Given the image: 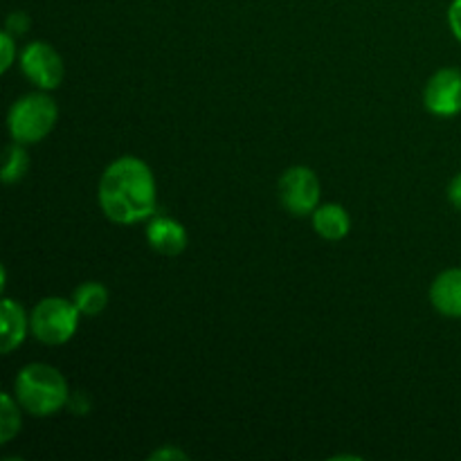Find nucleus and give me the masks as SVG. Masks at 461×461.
Here are the masks:
<instances>
[{
    "label": "nucleus",
    "mask_w": 461,
    "mask_h": 461,
    "mask_svg": "<svg viewBox=\"0 0 461 461\" xmlns=\"http://www.w3.org/2000/svg\"><path fill=\"white\" fill-rule=\"evenodd\" d=\"M72 302L84 315H99L108 304V291L97 282H86L72 295Z\"/></svg>",
    "instance_id": "12"
},
{
    "label": "nucleus",
    "mask_w": 461,
    "mask_h": 461,
    "mask_svg": "<svg viewBox=\"0 0 461 461\" xmlns=\"http://www.w3.org/2000/svg\"><path fill=\"white\" fill-rule=\"evenodd\" d=\"M313 228L327 241H340L349 234L351 221L340 205L329 203V205H318V210L313 212Z\"/></svg>",
    "instance_id": "11"
},
{
    "label": "nucleus",
    "mask_w": 461,
    "mask_h": 461,
    "mask_svg": "<svg viewBox=\"0 0 461 461\" xmlns=\"http://www.w3.org/2000/svg\"><path fill=\"white\" fill-rule=\"evenodd\" d=\"M0 50H3V66H0V70L7 72L14 63V54H16V50H14V39L9 32H3V34H0Z\"/></svg>",
    "instance_id": "16"
},
{
    "label": "nucleus",
    "mask_w": 461,
    "mask_h": 461,
    "mask_svg": "<svg viewBox=\"0 0 461 461\" xmlns=\"http://www.w3.org/2000/svg\"><path fill=\"white\" fill-rule=\"evenodd\" d=\"M30 169V158H27L25 149L21 147V142L12 144L5 151V165H3V183L12 185L16 180H21L23 176Z\"/></svg>",
    "instance_id": "13"
},
{
    "label": "nucleus",
    "mask_w": 461,
    "mask_h": 461,
    "mask_svg": "<svg viewBox=\"0 0 461 461\" xmlns=\"http://www.w3.org/2000/svg\"><path fill=\"white\" fill-rule=\"evenodd\" d=\"M448 23L453 34L457 36V41L461 43V0H453L448 7Z\"/></svg>",
    "instance_id": "17"
},
{
    "label": "nucleus",
    "mask_w": 461,
    "mask_h": 461,
    "mask_svg": "<svg viewBox=\"0 0 461 461\" xmlns=\"http://www.w3.org/2000/svg\"><path fill=\"white\" fill-rule=\"evenodd\" d=\"M30 30V16L25 12H14L7 18V32L9 34H25Z\"/></svg>",
    "instance_id": "15"
},
{
    "label": "nucleus",
    "mask_w": 461,
    "mask_h": 461,
    "mask_svg": "<svg viewBox=\"0 0 461 461\" xmlns=\"http://www.w3.org/2000/svg\"><path fill=\"white\" fill-rule=\"evenodd\" d=\"M99 205L122 225L149 219L156 212V180L149 165L133 156L111 162L99 183Z\"/></svg>",
    "instance_id": "1"
},
{
    "label": "nucleus",
    "mask_w": 461,
    "mask_h": 461,
    "mask_svg": "<svg viewBox=\"0 0 461 461\" xmlns=\"http://www.w3.org/2000/svg\"><path fill=\"white\" fill-rule=\"evenodd\" d=\"M21 430V414H18L16 403L9 394L0 399V444H7Z\"/></svg>",
    "instance_id": "14"
},
{
    "label": "nucleus",
    "mask_w": 461,
    "mask_h": 461,
    "mask_svg": "<svg viewBox=\"0 0 461 461\" xmlns=\"http://www.w3.org/2000/svg\"><path fill=\"white\" fill-rule=\"evenodd\" d=\"M151 459L153 461H158V459H162V461H167V459H187V455H185L183 450L171 448V446H169V448H160L158 453H153Z\"/></svg>",
    "instance_id": "18"
},
{
    "label": "nucleus",
    "mask_w": 461,
    "mask_h": 461,
    "mask_svg": "<svg viewBox=\"0 0 461 461\" xmlns=\"http://www.w3.org/2000/svg\"><path fill=\"white\" fill-rule=\"evenodd\" d=\"M430 302L446 318H461V268L444 270L432 282Z\"/></svg>",
    "instance_id": "9"
},
{
    "label": "nucleus",
    "mask_w": 461,
    "mask_h": 461,
    "mask_svg": "<svg viewBox=\"0 0 461 461\" xmlns=\"http://www.w3.org/2000/svg\"><path fill=\"white\" fill-rule=\"evenodd\" d=\"M79 327V309L63 297H45L32 309L30 329L45 345H63Z\"/></svg>",
    "instance_id": "4"
},
{
    "label": "nucleus",
    "mask_w": 461,
    "mask_h": 461,
    "mask_svg": "<svg viewBox=\"0 0 461 461\" xmlns=\"http://www.w3.org/2000/svg\"><path fill=\"white\" fill-rule=\"evenodd\" d=\"M279 201L284 210L306 216L320 205V180L309 167H291L279 178Z\"/></svg>",
    "instance_id": "5"
},
{
    "label": "nucleus",
    "mask_w": 461,
    "mask_h": 461,
    "mask_svg": "<svg viewBox=\"0 0 461 461\" xmlns=\"http://www.w3.org/2000/svg\"><path fill=\"white\" fill-rule=\"evenodd\" d=\"M423 102L437 117H453L461 113V70L444 68L432 75L423 93Z\"/></svg>",
    "instance_id": "7"
},
{
    "label": "nucleus",
    "mask_w": 461,
    "mask_h": 461,
    "mask_svg": "<svg viewBox=\"0 0 461 461\" xmlns=\"http://www.w3.org/2000/svg\"><path fill=\"white\" fill-rule=\"evenodd\" d=\"M14 392L21 408H25L34 417L59 412L70 401L66 378L43 363H32L23 367L14 381Z\"/></svg>",
    "instance_id": "2"
},
{
    "label": "nucleus",
    "mask_w": 461,
    "mask_h": 461,
    "mask_svg": "<svg viewBox=\"0 0 461 461\" xmlns=\"http://www.w3.org/2000/svg\"><path fill=\"white\" fill-rule=\"evenodd\" d=\"M57 124V104L48 95L32 93L18 99L9 111V133L16 142H41Z\"/></svg>",
    "instance_id": "3"
},
{
    "label": "nucleus",
    "mask_w": 461,
    "mask_h": 461,
    "mask_svg": "<svg viewBox=\"0 0 461 461\" xmlns=\"http://www.w3.org/2000/svg\"><path fill=\"white\" fill-rule=\"evenodd\" d=\"M147 239L153 250L167 257L180 255L187 248V232L178 221L169 216H158L156 221H151L147 228Z\"/></svg>",
    "instance_id": "8"
},
{
    "label": "nucleus",
    "mask_w": 461,
    "mask_h": 461,
    "mask_svg": "<svg viewBox=\"0 0 461 461\" xmlns=\"http://www.w3.org/2000/svg\"><path fill=\"white\" fill-rule=\"evenodd\" d=\"M0 322H3V336H0L3 345H0V349H3V354H12L25 340L30 318L21 309V304H16L14 300H5L3 311H0Z\"/></svg>",
    "instance_id": "10"
},
{
    "label": "nucleus",
    "mask_w": 461,
    "mask_h": 461,
    "mask_svg": "<svg viewBox=\"0 0 461 461\" xmlns=\"http://www.w3.org/2000/svg\"><path fill=\"white\" fill-rule=\"evenodd\" d=\"M21 66L27 79L43 90H52L63 79V61L52 45L34 41L21 54Z\"/></svg>",
    "instance_id": "6"
},
{
    "label": "nucleus",
    "mask_w": 461,
    "mask_h": 461,
    "mask_svg": "<svg viewBox=\"0 0 461 461\" xmlns=\"http://www.w3.org/2000/svg\"><path fill=\"white\" fill-rule=\"evenodd\" d=\"M448 198H450V203H453V205L457 207V210L461 212V174L455 176L453 183H450V187H448Z\"/></svg>",
    "instance_id": "19"
}]
</instances>
